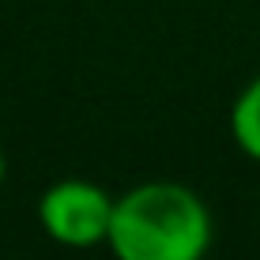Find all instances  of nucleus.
Segmentation results:
<instances>
[{"mask_svg":"<svg viewBox=\"0 0 260 260\" xmlns=\"http://www.w3.org/2000/svg\"><path fill=\"white\" fill-rule=\"evenodd\" d=\"M215 219L204 196L181 181H143L117 196L110 253L117 260H204Z\"/></svg>","mask_w":260,"mask_h":260,"instance_id":"obj_1","label":"nucleus"},{"mask_svg":"<svg viewBox=\"0 0 260 260\" xmlns=\"http://www.w3.org/2000/svg\"><path fill=\"white\" fill-rule=\"evenodd\" d=\"M113 204L98 181L87 177H60L38 196V222L49 241L64 249H94L106 245L113 222Z\"/></svg>","mask_w":260,"mask_h":260,"instance_id":"obj_2","label":"nucleus"},{"mask_svg":"<svg viewBox=\"0 0 260 260\" xmlns=\"http://www.w3.org/2000/svg\"><path fill=\"white\" fill-rule=\"evenodd\" d=\"M230 136L241 155L260 162V76L249 79L230 106Z\"/></svg>","mask_w":260,"mask_h":260,"instance_id":"obj_3","label":"nucleus"},{"mask_svg":"<svg viewBox=\"0 0 260 260\" xmlns=\"http://www.w3.org/2000/svg\"><path fill=\"white\" fill-rule=\"evenodd\" d=\"M4 177H8V158H4V147H0V185H4Z\"/></svg>","mask_w":260,"mask_h":260,"instance_id":"obj_4","label":"nucleus"}]
</instances>
